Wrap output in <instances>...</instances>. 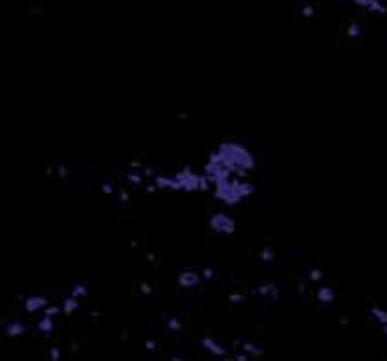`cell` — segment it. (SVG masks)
I'll list each match as a JSON object with an SVG mask.
<instances>
[{"label": "cell", "mask_w": 387, "mask_h": 361, "mask_svg": "<svg viewBox=\"0 0 387 361\" xmlns=\"http://www.w3.org/2000/svg\"><path fill=\"white\" fill-rule=\"evenodd\" d=\"M173 176L177 179V187H179V191L192 193V191H200V187H202V176H205V174H196L192 168L185 166V168H181L179 172H175Z\"/></svg>", "instance_id": "3957f363"}, {"label": "cell", "mask_w": 387, "mask_h": 361, "mask_svg": "<svg viewBox=\"0 0 387 361\" xmlns=\"http://www.w3.org/2000/svg\"><path fill=\"white\" fill-rule=\"evenodd\" d=\"M88 285H83V283H77V285H72V289H70V296L72 297H77V299H81V297H88Z\"/></svg>", "instance_id": "e0dca14e"}, {"label": "cell", "mask_w": 387, "mask_h": 361, "mask_svg": "<svg viewBox=\"0 0 387 361\" xmlns=\"http://www.w3.org/2000/svg\"><path fill=\"white\" fill-rule=\"evenodd\" d=\"M55 174L60 176V179H66V176H70V168L68 166H55Z\"/></svg>", "instance_id": "7402d4cb"}, {"label": "cell", "mask_w": 387, "mask_h": 361, "mask_svg": "<svg viewBox=\"0 0 387 361\" xmlns=\"http://www.w3.org/2000/svg\"><path fill=\"white\" fill-rule=\"evenodd\" d=\"M234 346L238 348L241 353H247L249 357H262L264 355V351L257 344H253V342H245V340H236L234 342Z\"/></svg>", "instance_id": "9c48e42d"}, {"label": "cell", "mask_w": 387, "mask_h": 361, "mask_svg": "<svg viewBox=\"0 0 387 361\" xmlns=\"http://www.w3.org/2000/svg\"><path fill=\"white\" fill-rule=\"evenodd\" d=\"M49 306V302H47V297L45 296H30V297H26V302H23V310H26V313H43V310H45Z\"/></svg>", "instance_id": "52a82bcc"}, {"label": "cell", "mask_w": 387, "mask_h": 361, "mask_svg": "<svg viewBox=\"0 0 387 361\" xmlns=\"http://www.w3.org/2000/svg\"><path fill=\"white\" fill-rule=\"evenodd\" d=\"M200 283H202V274H200V270H196V268L181 270L179 276H177V285H179L181 289H196Z\"/></svg>", "instance_id": "5b68a950"}, {"label": "cell", "mask_w": 387, "mask_h": 361, "mask_svg": "<svg viewBox=\"0 0 387 361\" xmlns=\"http://www.w3.org/2000/svg\"><path fill=\"white\" fill-rule=\"evenodd\" d=\"M26 325H23L22 321H11L7 327H4V334L9 336V338H17V336H22V334H26Z\"/></svg>", "instance_id": "7c38bea8"}, {"label": "cell", "mask_w": 387, "mask_h": 361, "mask_svg": "<svg viewBox=\"0 0 387 361\" xmlns=\"http://www.w3.org/2000/svg\"><path fill=\"white\" fill-rule=\"evenodd\" d=\"M228 299H230V304H241V302H245V299H247V291L232 293V296H230Z\"/></svg>", "instance_id": "44dd1931"}, {"label": "cell", "mask_w": 387, "mask_h": 361, "mask_svg": "<svg viewBox=\"0 0 387 361\" xmlns=\"http://www.w3.org/2000/svg\"><path fill=\"white\" fill-rule=\"evenodd\" d=\"M213 193L221 204L226 206H238L243 200L255 193V185L241 176H232L228 181H219L213 185Z\"/></svg>", "instance_id": "7a4b0ae2"}, {"label": "cell", "mask_w": 387, "mask_h": 361, "mask_svg": "<svg viewBox=\"0 0 387 361\" xmlns=\"http://www.w3.org/2000/svg\"><path fill=\"white\" fill-rule=\"evenodd\" d=\"M117 195H119V202H121V204H130V191H128V189H119Z\"/></svg>", "instance_id": "603a6c76"}, {"label": "cell", "mask_w": 387, "mask_h": 361, "mask_svg": "<svg viewBox=\"0 0 387 361\" xmlns=\"http://www.w3.org/2000/svg\"><path fill=\"white\" fill-rule=\"evenodd\" d=\"M60 313H62V306H55V304H49V306H47V308H45V310H43V317H51V319H53V317H55V315H60Z\"/></svg>", "instance_id": "d6986e66"}, {"label": "cell", "mask_w": 387, "mask_h": 361, "mask_svg": "<svg viewBox=\"0 0 387 361\" xmlns=\"http://www.w3.org/2000/svg\"><path fill=\"white\" fill-rule=\"evenodd\" d=\"M100 189H102V193H104V195H111V193H115V187H113V183H109V181H104L102 185H100Z\"/></svg>", "instance_id": "cb8c5ba5"}, {"label": "cell", "mask_w": 387, "mask_h": 361, "mask_svg": "<svg viewBox=\"0 0 387 361\" xmlns=\"http://www.w3.org/2000/svg\"><path fill=\"white\" fill-rule=\"evenodd\" d=\"M321 278H323V272L319 270V268H313V270L309 272V276H306L309 283H321Z\"/></svg>", "instance_id": "ac0fdd59"}, {"label": "cell", "mask_w": 387, "mask_h": 361, "mask_svg": "<svg viewBox=\"0 0 387 361\" xmlns=\"http://www.w3.org/2000/svg\"><path fill=\"white\" fill-rule=\"evenodd\" d=\"M315 299L319 304H332L336 299V293L332 287H319V289L315 291Z\"/></svg>", "instance_id": "30bf717a"}, {"label": "cell", "mask_w": 387, "mask_h": 361, "mask_svg": "<svg viewBox=\"0 0 387 361\" xmlns=\"http://www.w3.org/2000/svg\"><path fill=\"white\" fill-rule=\"evenodd\" d=\"M224 361H234V357H224Z\"/></svg>", "instance_id": "1f68e13d"}, {"label": "cell", "mask_w": 387, "mask_h": 361, "mask_svg": "<svg viewBox=\"0 0 387 361\" xmlns=\"http://www.w3.org/2000/svg\"><path fill=\"white\" fill-rule=\"evenodd\" d=\"M49 357H51V361H60V346L58 344H53L49 348Z\"/></svg>", "instance_id": "484cf974"}, {"label": "cell", "mask_w": 387, "mask_h": 361, "mask_svg": "<svg viewBox=\"0 0 387 361\" xmlns=\"http://www.w3.org/2000/svg\"><path fill=\"white\" fill-rule=\"evenodd\" d=\"M147 261H149V264H158V259H156L153 253H147Z\"/></svg>", "instance_id": "f546056e"}, {"label": "cell", "mask_w": 387, "mask_h": 361, "mask_svg": "<svg viewBox=\"0 0 387 361\" xmlns=\"http://www.w3.org/2000/svg\"><path fill=\"white\" fill-rule=\"evenodd\" d=\"M260 259H262V261H266V264H270V261H274V251L270 249V247L262 249V251H260Z\"/></svg>", "instance_id": "ffe728a7"}, {"label": "cell", "mask_w": 387, "mask_h": 361, "mask_svg": "<svg viewBox=\"0 0 387 361\" xmlns=\"http://www.w3.org/2000/svg\"><path fill=\"white\" fill-rule=\"evenodd\" d=\"M77 308H79V299L77 297H72V296L64 297V302H62V313L64 315H72Z\"/></svg>", "instance_id": "5bb4252c"}, {"label": "cell", "mask_w": 387, "mask_h": 361, "mask_svg": "<svg viewBox=\"0 0 387 361\" xmlns=\"http://www.w3.org/2000/svg\"><path fill=\"white\" fill-rule=\"evenodd\" d=\"M208 228H211L215 234L232 236L236 232V221L228 215V212H213L211 219H208Z\"/></svg>", "instance_id": "277c9868"}, {"label": "cell", "mask_w": 387, "mask_h": 361, "mask_svg": "<svg viewBox=\"0 0 387 361\" xmlns=\"http://www.w3.org/2000/svg\"><path fill=\"white\" fill-rule=\"evenodd\" d=\"M138 289H140V293H145V296H151V293H153V287L149 283H140Z\"/></svg>", "instance_id": "4316f807"}, {"label": "cell", "mask_w": 387, "mask_h": 361, "mask_svg": "<svg viewBox=\"0 0 387 361\" xmlns=\"http://www.w3.org/2000/svg\"><path fill=\"white\" fill-rule=\"evenodd\" d=\"M200 344H202V348H205V351L211 353L213 357H228V351H226V348L221 346L217 340L208 338V336H206V338H202V340H200Z\"/></svg>", "instance_id": "ba28073f"}, {"label": "cell", "mask_w": 387, "mask_h": 361, "mask_svg": "<svg viewBox=\"0 0 387 361\" xmlns=\"http://www.w3.org/2000/svg\"><path fill=\"white\" fill-rule=\"evenodd\" d=\"M166 329H168V332H181L183 329V323H181V319L179 317H168V319H166V325H164Z\"/></svg>", "instance_id": "2e32d148"}, {"label": "cell", "mask_w": 387, "mask_h": 361, "mask_svg": "<svg viewBox=\"0 0 387 361\" xmlns=\"http://www.w3.org/2000/svg\"><path fill=\"white\" fill-rule=\"evenodd\" d=\"M368 313H370V317L379 323L381 327L387 325V310H385V308H379V306H370V310H368Z\"/></svg>", "instance_id": "4fadbf2b"}, {"label": "cell", "mask_w": 387, "mask_h": 361, "mask_svg": "<svg viewBox=\"0 0 387 361\" xmlns=\"http://www.w3.org/2000/svg\"><path fill=\"white\" fill-rule=\"evenodd\" d=\"M200 274H202V280H213V278H215V272H213V268H202V270H200Z\"/></svg>", "instance_id": "d4e9b609"}, {"label": "cell", "mask_w": 387, "mask_h": 361, "mask_svg": "<svg viewBox=\"0 0 387 361\" xmlns=\"http://www.w3.org/2000/svg\"><path fill=\"white\" fill-rule=\"evenodd\" d=\"M126 183L132 187H143L145 185V174L140 170H128L126 172Z\"/></svg>", "instance_id": "8fae6325"}, {"label": "cell", "mask_w": 387, "mask_h": 361, "mask_svg": "<svg viewBox=\"0 0 387 361\" xmlns=\"http://www.w3.org/2000/svg\"><path fill=\"white\" fill-rule=\"evenodd\" d=\"M249 293L255 296V297L270 299V302H276V299H279V287H276L274 283H260V285H255Z\"/></svg>", "instance_id": "8992f818"}, {"label": "cell", "mask_w": 387, "mask_h": 361, "mask_svg": "<svg viewBox=\"0 0 387 361\" xmlns=\"http://www.w3.org/2000/svg\"><path fill=\"white\" fill-rule=\"evenodd\" d=\"M36 329H39L41 334H51L53 332V319H51V317H41Z\"/></svg>", "instance_id": "9a60e30c"}, {"label": "cell", "mask_w": 387, "mask_h": 361, "mask_svg": "<svg viewBox=\"0 0 387 361\" xmlns=\"http://www.w3.org/2000/svg\"><path fill=\"white\" fill-rule=\"evenodd\" d=\"M215 153H217L219 162L224 164L234 176H241V179H245L247 172H253L255 166H257L253 153H251L245 145L234 143V140H224V143H219Z\"/></svg>", "instance_id": "6da1fadb"}, {"label": "cell", "mask_w": 387, "mask_h": 361, "mask_svg": "<svg viewBox=\"0 0 387 361\" xmlns=\"http://www.w3.org/2000/svg\"><path fill=\"white\" fill-rule=\"evenodd\" d=\"M232 357H234V361H251L247 353H236V355H232Z\"/></svg>", "instance_id": "f1b7e54d"}, {"label": "cell", "mask_w": 387, "mask_h": 361, "mask_svg": "<svg viewBox=\"0 0 387 361\" xmlns=\"http://www.w3.org/2000/svg\"><path fill=\"white\" fill-rule=\"evenodd\" d=\"M170 361H183L181 357H173V359H170Z\"/></svg>", "instance_id": "d6a6232c"}, {"label": "cell", "mask_w": 387, "mask_h": 361, "mask_svg": "<svg viewBox=\"0 0 387 361\" xmlns=\"http://www.w3.org/2000/svg\"><path fill=\"white\" fill-rule=\"evenodd\" d=\"M145 348H147V351H149V353H153V351H156V348H158V342L156 340H145Z\"/></svg>", "instance_id": "83f0119b"}, {"label": "cell", "mask_w": 387, "mask_h": 361, "mask_svg": "<svg viewBox=\"0 0 387 361\" xmlns=\"http://www.w3.org/2000/svg\"><path fill=\"white\" fill-rule=\"evenodd\" d=\"M381 332H383V336H387V325H383V327H381Z\"/></svg>", "instance_id": "4dcf8cb0"}]
</instances>
